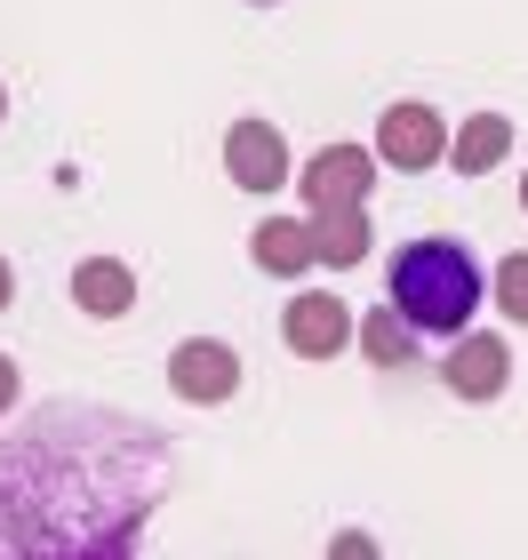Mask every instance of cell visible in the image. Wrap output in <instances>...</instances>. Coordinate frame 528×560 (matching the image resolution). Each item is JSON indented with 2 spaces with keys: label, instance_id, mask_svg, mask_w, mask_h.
Here are the masks:
<instances>
[{
  "label": "cell",
  "instance_id": "cell-11",
  "mask_svg": "<svg viewBox=\"0 0 528 560\" xmlns=\"http://www.w3.org/2000/svg\"><path fill=\"white\" fill-rule=\"evenodd\" d=\"M457 176H489V168H505L513 161V120L505 113H472L457 137H448V152H441Z\"/></svg>",
  "mask_w": 528,
  "mask_h": 560
},
{
  "label": "cell",
  "instance_id": "cell-13",
  "mask_svg": "<svg viewBox=\"0 0 528 560\" xmlns=\"http://www.w3.org/2000/svg\"><path fill=\"white\" fill-rule=\"evenodd\" d=\"M352 345H361L376 369H409V361H416V328L400 320L392 304H376V313H352Z\"/></svg>",
  "mask_w": 528,
  "mask_h": 560
},
{
  "label": "cell",
  "instance_id": "cell-8",
  "mask_svg": "<svg viewBox=\"0 0 528 560\" xmlns=\"http://www.w3.org/2000/svg\"><path fill=\"white\" fill-rule=\"evenodd\" d=\"M441 385L457 400H496L513 385V345L489 337V328H457V345H448V361H441Z\"/></svg>",
  "mask_w": 528,
  "mask_h": 560
},
{
  "label": "cell",
  "instance_id": "cell-12",
  "mask_svg": "<svg viewBox=\"0 0 528 560\" xmlns=\"http://www.w3.org/2000/svg\"><path fill=\"white\" fill-rule=\"evenodd\" d=\"M248 257H257L272 280H305L313 272V241H305V217H265L248 233Z\"/></svg>",
  "mask_w": 528,
  "mask_h": 560
},
{
  "label": "cell",
  "instance_id": "cell-7",
  "mask_svg": "<svg viewBox=\"0 0 528 560\" xmlns=\"http://www.w3.org/2000/svg\"><path fill=\"white\" fill-rule=\"evenodd\" d=\"M224 176H233L240 192H257V200H272L289 185V144H281V129H272V120H233V129H224Z\"/></svg>",
  "mask_w": 528,
  "mask_h": 560
},
{
  "label": "cell",
  "instance_id": "cell-17",
  "mask_svg": "<svg viewBox=\"0 0 528 560\" xmlns=\"http://www.w3.org/2000/svg\"><path fill=\"white\" fill-rule=\"evenodd\" d=\"M9 296H16V272H9V257H0V313H9Z\"/></svg>",
  "mask_w": 528,
  "mask_h": 560
},
{
  "label": "cell",
  "instance_id": "cell-16",
  "mask_svg": "<svg viewBox=\"0 0 528 560\" xmlns=\"http://www.w3.org/2000/svg\"><path fill=\"white\" fill-rule=\"evenodd\" d=\"M16 393H24V376H16V361H9V352H0V417L16 409Z\"/></svg>",
  "mask_w": 528,
  "mask_h": 560
},
{
  "label": "cell",
  "instance_id": "cell-18",
  "mask_svg": "<svg viewBox=\"0 0 528 560\" xmlns=\"http://www.w3.org/2000/svg\"><path fill=\"white\" fill-rule=\"evenodd\" d=\"M0 120H9V81H0Z\"/></svg>",
  "mask_w": 528,
  "mask_h": 560
},
{
  "label": "cell",
  "instance_id": "cell-15",
  "mask_svg": "<svg viewBox=\"0 0 528 560\" xmlns=\"http://www.w3.org/2000/svg\"><path fill=\"white\" fill-rule=\"evenodd\" d=\"M329 560H385V545H376L368 528H337V537H329Z\"/></svg>",
  "mask_w": 528,
  "mask_h": 560
},
{
  "label": "cell",
  "instance_id": "cell-20",
  "mask_svg": "<svg viewBox=\"0 0 528 560\" xmlns=\"http://www.w3.org/2000/svg\"><path fill=\"white\" fill-rule=\"evenodd\" d=\"M257 9H265V0H257Z\"/></svg>",
  "mask_w": 528,
  "mask_h": 560
},
{
  "label": "cell",
  "instance_id": "cell-6",
  "mask_svg": "<svg viewBox=\"0 0 528 560\" xmlns=\"http://www.w3.org/2000/svg\"><path fill=\"white\" fill-rule=\"evenodd\" d=\"M168 385H176V400H192V409H224V400L240 393V352L216 345V337H185L168 352Z\"/></svg>",
  "mask_w": 528,
  "mask_h": 560
},
{
  "label": "cell",
  "instance_id": "cell-3",
  "mask_svg": "<svg viewBox=\"0 0 528 560\" xmlns=\"http://www.w3.org/2000/svg\"><path fill=\"white\" fill-rule=\"evenodd\" d=\"M368 152L385 168H400V176H424V168H441V152H448V120L433 105H385Z\"/></svg>",
  "mask_w": 528,
  "mask_h": 560
},
{
  "label": "cell",
  "instance_id": "cell-14",
  "mask_svg": "<svg viewBox=\"0 0 528 560\" xmlns=\"http://www.w3.org/2000/svg\"><path fill=\"white\" fill-rule=\"evenodd\" d=\"M489 296L505 304V320H513V328H528V248H513V257L489 272Z\"/></svg>",
  "mask_w": 528,
  "mask_h": 560
},
{
  "label": "cell",
  "instance_id": "cell-9",
  "mask_svg": "<svg viewBox=\"0 0 528 560\" xmlns=\"http://www.w3.org/2000/svg\"><path fill=\"white\" fill-rule=\"evenodd\" d=\"M305 241H313V272L320 265L352 272L376 248V224H368V209H305Z\"/></svg>",
  "mask_w": 528,
  "mask_h": 560
},
{
  "label": "cell",
  "instance_id": "cell-1",
  "mask_svg": "<svg viewBox=\"0 0 528 560\" xmlns=\"http://www.w3.org/2000/svg\"><path fill=\"white\" fill-rule=\"evenodd\" d=\"M168 497V441L113 409H57L0 441V560H137Z\"/></svg>",
  "mask_w": 528,
  "mask_h": 560
},
{
  "label": "cell",
  "instance_id": "cell-19",
  "mask_svg": "<svg viewBox=\"0 0 528 560\" xmlns=\"http://www.w3.org/2000/svg\"><path fill=\"white\" fill-rule=\"evenodd\" d=\"M520 209H528V168H520Z\"/></svg>",
  "mask_w": 528,
  "mask_h": 560
},
{
  "label": "cell",
  "instance_id": "cell-2",
  "mask_svg": "<svg viewBox=\"0 0 528 560\" xmlns=\"http://www.w3.org/2000/svg\"><path fill=\"white\" fill-rule=\"evenodd\" d=\"M392 313L416 328V337H457V328H472V313H481L489 296V272L472 265L465 241H409L392 248Z\"/></svg>",
  "mask_w": 528,
  "mask_h": 560
},
{
  "label": "cell",
  "instance_id": "cell-5",
  "mask_svg": "<svg viewBox=\"0 0 528 560\" xmlns=\"http://www.w3.org/2000/svg\"><path fill=\"white\" fill-rule=\"evenodd\" d=\"M281 337H289L296 361H337L352 345V304L337 289H296L289 313H281Z\"/></svg>",
  "mask_w": 528,
  "mask_h": 560
},
{
  "label": "cell",
  "instance_id": "cell-10",
  "mask_svg": "<svg viewBox=\"0 0 528 560\" xmlns=\"http://www.w3.org/2000/svg\"><path fill=\"white\" fill-rule=\"evenodd\" d=\"M72 313H89V320H120L137 304V265H120V257H81L72 265Z\"/></svg>",
  "mask_w": 528,
  "mask_h": 560
},
{
  "label": "cell",
  "instance_id": "cell-4",
  "mask_svg": "<svg viewBox=\"0 0 528 560\" xmlns=\"http://www.w3.org/2000/svg\"><path fill=\"white\" fill-rule=\"evenodd\" d=\"M376 185V152L368 144H320L305 168H296V192L305 209H361Z\"/></svg>",
  "mask_w": 528,
  "mask_h": 560
}]
</instances>
